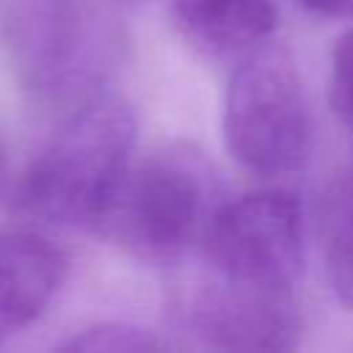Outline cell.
<instances>
[{"mask_svg":"<svg viewBox=\"0 0 353 353\" xmlns=\"http://www.w3.org/2000/svg\"><path fill=\"white\" fill-rule=\"evenodd\" d=\"M345 182H347V188H350V190H353V171H350V174H347V179H345Z\"/></svg>","mask_w":353,"mask_h":353,"instance_id":"obj_13","label":"cell"},{"mask_svg":"<svg viewBox=\"0 0 353 353\" xmlns=\"http://www.w3.org/2000/svg\"><path fill=\"white\" fill-rule=\"evenodd\" d=\"M61 350H80V353H146L165 347L163 339L154 336V331L130 325V323H99L91 328H83L80 334H72L58 345Z\"/></svg>","mask_w":353,"mask_h":353,"instance_id":"obj_9","label":"cell"},{"mask_svg":"<svg viewBox=\"0 0 353 353\" xmlns=\"http://www.w3.org/2000/svg\"><path fill=\"white\" fill-rule=\"evenodd\" d=\"M138 138L132 108L113 94L83 102L25 168L17 201L44 223L99 229Z\"/></svg>","mask_w":353,"mask_h":353,"instance_id":"obj_1","label":"cell"},{"mask_svg":"<svg viewBox=\"0 0 353 353\" xmlns=\"http://www.w3.org/2000/svg\"><path fill=\"white\" fill-rule=\"evenodd\" d=\"M171 11L182 36L212 55L248 52L279 25L273 0H174Z\"/></svg>","mask_w":353,"mask_h":353,"instance_id":"obj_7","label":"cell"},{"mask_svg":"<svg viewBox=\"0 0 353 353\" xmlns=\"http://www.w3.org/2000/svg\"><path fill=\"white\" fill-rule=\"evenodd\" d=\"M6 176H8V154H6L3 135H0V190H3V185H6Z\"/></svg>","mask_w":353,"mask_h":353,"instance_id":"obj_12","label":"cell"},{"mask_svg":"<svg viewBox=\"0 0 353 353\" xmlns=\"http://www.w3.org/2000/svg\"><path fill=\"white\" fill-rule=\"evenodd\" d=\"M328 97L334 110L353 124V28L345 30L331 50V80Z\"/></svg>","mask_w":353,"mask_h":353,"instance_id":"obj_10","label":"cell"},{"mask_svg":"<svg viewBox=\"0 0 353 353\" xmlns=\"http://www.w3.org/2000/svg\"><path fill=\"white\" fill-rule=\"evenodd\" d=\"M215 276L254 287H292L303 265V210L292 190L265 188L218 204L204 232Z\"/></svg>","mask_w":353,"mask_h":353,"instance_id":"obj_4","label":"cell"},{"mask_svg":"<svg viewBox=\"0 0 353 353\" xmlns=\"http://www.w3.org/2000/svg\"><path fill=\"white\" fill-rule=\"evenodd\" d=\"M210 199L207 165L188 149H160L130 163L97 232L138 259L168 262L204 240Z\"/></svg>","mask_w":353,"mask_h":353,"instance_id":"obj_2","label":"cell"},{"mask_svg":"<svg viewBox=\"0 0 353 353\" xmlns=\"http://www.w3.org/2000/svg\"><path fill=\"white\" fill-rule=\"evenodd\" d=\"M66 254L41 232L0 229V342L44 314L63 284Z\"/></svg>","mask_w":353,"mask_h":353,"instance_id":"obj_6","label":"cell"},{"mask_svg":"<svg viewBox=\"0 0 353 353\" xmlns=\"http://www.w3.org/2000/svg\"><path fill=\"white\" fill-rule=\"evenodd\" d=\"M190 328L215 350H292L301 306L292 287H254L212 273L190 306Z\"/></svg>","mask_w":353,"mask_h":353,"instance_id":"obj_5","label":"cell"},{"mask_svg":"<svg viewBox=\"0 0 353 353\" xmlns=\"http://www.w3.org/2000/svg\"><path fill=\"white\" fill-rule=\"evenodd\" d=\"M325 276L339 303L353 309V190L339 182L323 210Z\"/></svg>","mask_w":353,"mask_h":353,"instance_id":"obj_8","label":"cell"},{"mask_svg":"<svg viewBox=\"0 0 353 353\" xmlns=\"http://www.w3.org/2000/svg\"><path fill=\"white\" fill-rule=\"evenodd\" d=\"M306 11L328 19H353V0H295Z\"/></svg>","mask_w":353,"mask_h":353,"instance_id":"obj_11","label":"cell"},{"mask_svg":"<svg viewBox=\"0 0 353 353\" xmlns=\"http://www.w3.org/2000/svg\"><path fill=\"white\" fill-rule=\"evenodd\" d=\"M223 141L240 168L276 179L298 171L312 149L309 102L292 58L273 44L243 52L223 102Z\"/></svg>","mask_w":353,"mask_h":353,"instance_id":"obj_3","label":"cell"}]
</instances>
